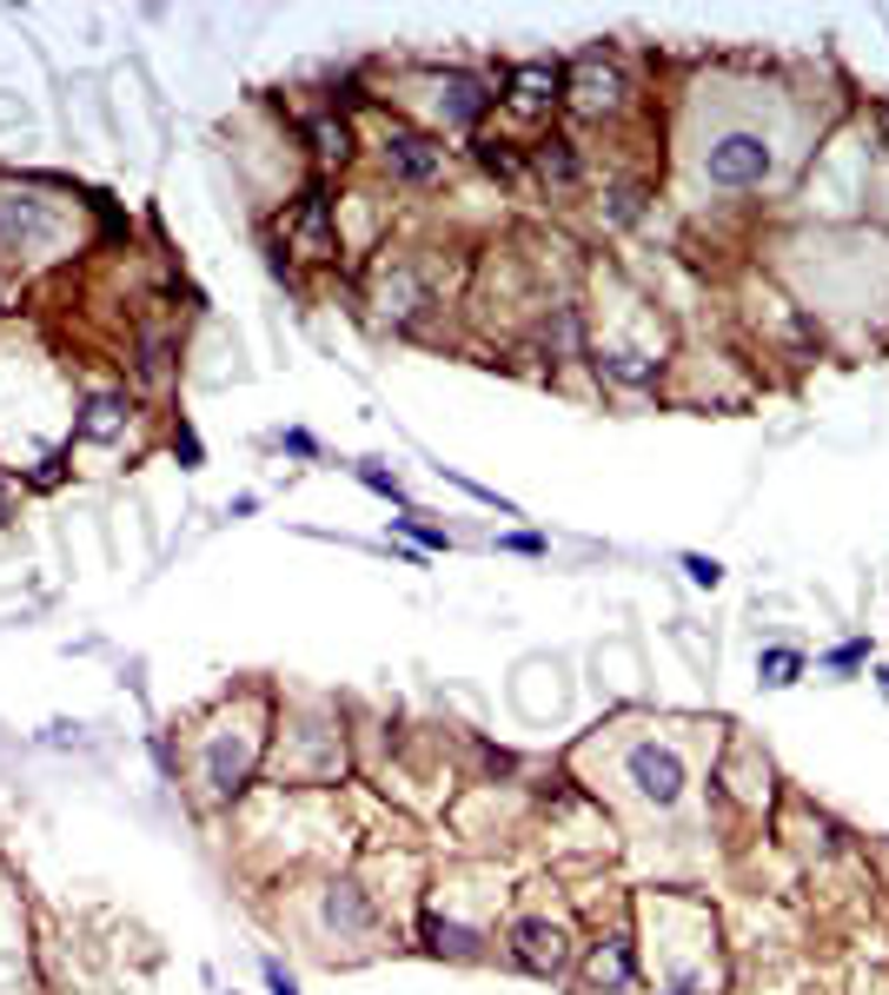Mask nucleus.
Returning a JSON list of instances; mask_svg holds the SVG:
<instances>
[{
    "label": "nucleus",
    "mask_w": 889,
    "mask_h": 995,
    "mask_svg": "<svg viewBox=\"0 0 889 995\" xmlns=\"http://www.w3.org/2000/svg\"><path fill=\"white\" fill-rule=\"evenodd\" d=\"M883 691H889V671H883Z\"/></svg>",
    "instance_id": "obj_26"
},
{
    "label": "nucleus",
    "mask_w": 889,
    "mask_h": 995,
    "mask_svg": "<svg viewBox=\"0 0 889 995\" xmlns=\"http://www.w3.org/2000/svg\"><path fill=\"white\" fill-rule=\"evenodd\" d=\"M259 970H266V989H272V995H299V983H292V970H286V963H272V956H266Z\"/></svg>",
    "instance_id": "obj_22"
},
{
    "label": "nucleus",
    "mask_w": 889,
    "mask_h": 995,
    "mask_svg": "<svg viewBox=\"0 0 889 995\" xmlns=\"http://www.w3.org/2000/svg\"><path fill=\"white\" fill-rule=\"evenodd\" d=\"M684 578H691V584H704V591H717V584H724V564H717V558H704V551H684Z\"/></svg>",
    "instance_id": "obj_19"
},
{
    "label": "nucleus",
    "mask_w": 889,
    "mask_h": 995,
    "mask_svg": "<svg viewBox=\"0 0 889 995\" xmlns=\"http://www.w3.org/2000/svg\"><path fill=\"white\" fill-rule=\"evenodd\" d=\"M624 770H631V784H638V797H644V804H658V810H671V804L684 797V764H678V750H658V744H638V750L624 757Z\"/></svg>",
    "instance_id": "obj_3"
},
{
    "label": "nucleus",
    "mask_w": 889,
    "mask_h": 995,
    "mask_svg": "<svg viewBox=\"0 0 889 995\" xmlns=\"http://www.w3.org/2000/svg\"><path fill=\"white\" fill-rule=\"evenodd\" d=\"M531 166H538L551 186H578V153H571V139H538V146H531Z\"/></svg>",
    "instance_id": "obj_10"
},
{
    "label": "nucleus",
    "mask_w": 889,
    "mask_h": 995,
    "mask_svg": "<svg viewBox=\"0 0 889 995\" xmlns=\"http://www.w3.org/2000/svg\"><path fill=\"white\" fill-rule=\"evenodd\" d=\"M478 166H485L492 179H518V153H511L505 139H478Z\"/></svg>",
    "instance_id": "obj_17"
},
{
    "label": "nucleus",
    "mask_w": 889,
    "mask_h": 995,
    "mask_svg": "<svg viewBox=\"0 0 889 995\" xmlns=\"http://www.w3.org/2000/svg\"><path fill=\"white\" fill-rule=\"evenodd\" d=\"M511 93V106L518 113H545V106H558L565 100V66H551V60H525V66H511V80H505Z\"/></svg>",
    "instance_id": "obj_8"
},
{
    "label": "nucleus",
    "mask_w": 889,
    "mask_h": 995,
    "mask_svg": "<svg viewBox=\"0 0 889 995\" xmlns=\"http://www.w3.org/2000/svg\"><path fill=\"white\" fill-rule=\"evenodd\" d=\"M771 166H777V153H771V139H764V133H751V126H731V133H717V139L704 146V179H711V186H724V193H751V186H764V179H771Z\"/></svg>",
    "instance_id": "obj_1"
},
{
    "label": "nucleus",
    "mask_w": 889,
    "mask_h": 995,
    "mask_svg": "<svg viewBox=\"0 0 889 995\" xmlns=\"http://www.w3.org/2000/svg\"><path fill=\"white\" fill-rule=\"evenodd\" d=\"M379 153H385V166H392L399 179H412V186H432V179L445 173V153H438V146H432L425 133L399 126V120L385 126V146H379Z\"/></svg>",
    "instance_id": "obj_5"
},
{
    "label": "nucleus",
    "mask_w": 889,
    "mask_h": 995,
    "mask_svg": "<svg viewBox=\"0 0 889 995\" xmlns=\"http://www.w3.org/2000/svg\"><path fill=\"white\" fill-rule=\"evenodd\" d=\"M425 943H432L438 956H472V950H478V936H472V930H458V923H445L438 910L425 916Z\"/></svg>",
    "instance_id": "obj_15"
},
{
    "label": "nucleus",
    "mask_w": 889,
    "mask_h": 995,
    "mask_svg": "<svg viewBox=\"0 0 889 995\" xmlns=\"http://www.w3.org/2000/svg\"><path fill=\"white\" fill-rule=\"evenodd\" d=\"M286 232L306 246V259H332V193L306 186L299 206H292V219H286Z\"/></svg>",
    "instance_id": "obj_7"
},
{
    "label": "nucleus",
    "mask_w": 889,
    "mask_h": 995,
    "mask_svg": "<svg viewBox=\"0 0 889 995\" xmlns=\"http://www.w3.org/2000/svg\"><path fill=\"white\" fill-rule=\"evenodd\" d=\"M432 100H438L445 126H478L498 93H485V80H472V73H438V80H432Z\"/></svg>",
    "instance_id": "obj_6"
},
{
    "label": "nucleus",
    "mask_w": 889,
    "mask_h": 995,
    "mask_svg": "<svg viewBox=\"0 0 889 995\" xmlns=\"http://www.w3.org/2000/svg\"><path fill=\"white\" fill-rule=\"evenodd\" d=\"M511 956L531 970V976H558L565 963H571V936H565V923H545V916H525L518 930H511Z\"/></svg>",
    "instance_id": "obj_4"
},
{
    "label": "nucleus",
    "mask_w": 889,
    "mask_h": 995,
    "mask_svg": "<svg viewBox=\"0 0 889 995\" xmlns=\"http://www.w3.org/2000/svg\"><path fill=\"white\" fill-rule=\"evenodd\" d=\"M359 478H365V485H372L379 498H405V485H399V478H392L385 465H359Z\"/></svg>",
    "instance_id": "obj_20"
},
{
    "label": "nucleus",
    "mask_w": 889,
    "mask_h": 995,
    "mask_svg": "<svg viewBox=\"0 0 889 995\" xmlns=\"http://www.w3.org/2000/svg\"><path fill=\"white\" fill-rule=\"evenodd\" d=\"M173 452H179L186 465H199V438H193V432H179V438H173Z\"/></svg>",
    "instance_id": "obj_24"
},
{
    "label": "nucleus",
    "mask_w": 889,
    "mask_h": 995,
    "mask_svg": "<svg viewBox=\"0 0 889 995\" xmlns=\"http://www.w3.org/2000/svg\"><path fill=\"white\" fill-rule=\"evenodd\" d=\"M883 146H889V113H883Z\"/></svg>",
    "instance_id": "obj_25"
},
{
    "label": "nucleus",
    "mask_w": 889,
    "mask_h": 995,
    "mask_svg": "<svg viewBox=\"0 0 889 995\" xmlns=\"http://www.w3.org/2000/svg\"><path fill=\"white\" fill-rule=\"evenodd\" d=\"M585 976H591V989H631V950L624 943H598Z\"/></svg>",
    "instance_id": "obj_9"
},
{
    "label": "nucleus",
    "mask_w": 889,
    "mask_h": 995,
    "mask_svg": "<svg viewBox=\"0 0 889 995\" xmlns=\"http://www.w3.org/2000/svg\"><path fill=\"white\" fill-rule=\"evenodd\" d=\"M120 432V398H86V418H80V438H113Z\"/></svg>",
    "instance_id": "obj_16"
},
{
    "label": "nucleus",
    "mask_w": 889,
    "mask_h": 995,
    "mask_svg": "<svg viewBox=\"0 0 889 995\" xmlns=\"http://www.w3.org/2000/svg\"><path fill=\"white\" fill-rule=\"evenodd\" d=\"M325 923H332V930H345V936H365L372 910H365V896H359L352 883H339V890L325 896Z\"/></svg>",
    "instance_id": "obj_11"
},
{
    "label": "nucleus",
    "mask_w": 889,
    "mask_h": 995,
    "mask_svg": "<svg viewBox=\"0 0 889 995\" xmlns=\"http://www.w3.org/2000/svg\"><path fill=\"white\" fill-rule=\"evenodd\" d=\"M678 995H684V989H678Z\"/></svg>",
    "instance_id": "obj_27"
},
{
    "label": "nucleus",
    "mask_w": 889,
    "mask_h": 995,
    "mask_svg": "<svg viewBox=\"0 0 889 995\" xmlns=\"http://www.w3.org/2000/svg\"><path fill=\"white\" fill-rule=\"evenodd\" d=\"M565 93H571V106H578V113L604 120V113H618V106H624V73H618V66L591 46V53H578V60H571Z\"/></svg>",
    "instance_id": "obj_2"
},
{
    "label": "nucleus",
    "mask_w": 889,
    "mask_h": 995,
    "mask_svg": "<svg viewBox=\"0 0 889 995\" xmlns=\"http://www.w3.org/2000/svg\"><path fill=\"white\" fill-rule=\"evenodd\" d=\"M757 677H764L771 691H784V684H797V677H804V651H784V644H771V651L757 657Z\"/></svg>",
    "instance_id": "obj_14"
},
{
    "label": "nucleus",
    "mask_w": 889,
    "mask_h": 995,
    "mask_svg": "<svg viewBox=\"0 0 889 995\" xmlns=\"http://www.w3.org/2000/svg\"><path fill=\"white\" fill-rule=\"evenodd\" d=\"M306 133H312V153H319L325 166H332V159H339V166L352 159V126H345V120H332V113H325V120H312Z\"/></svg>",
    "instance_id": "obj_13"
},
{
    "label": "nucleus",
    "mask_w": 889,
    "mask_h": 995,
    "mask_svg": "<svg viewBox=\"0 0 889 995\" xmlns=\"http://www.w3.org/2000/svg\"><path fill=\"white\" fill-rule=\"evenodd\" d=\"M286 452H299V458H312L319 445H312V432H286Z\"/></svg>",
    "instance_id": "obj_23"
},
{
    "label": "nucleus",
    "mask_w": 889,
    "mask_h": 995,
    "mask_svg": "<svg viewBox=\"0 0 889 995\" xmlns=\"http://www.w3.org/2000/svg\"><path fill=\"white\" fill-rule=\"evenodd\" d=\"M46 226H53V219H46V206H40V199H27V193H13V199L0 206V232H7V239H13V232H20V239H33V232H46Z\"/></svg>",
    "instance_id": "obj_12"
},
{
    "label": "nucleus",
    "mask_w": 889,
    "mask_h": 995,
    "mask_svg": "<svg viewBox=\"0 0 889 995\" xmlns=\"http://www.w3.org/2000/svg\"><path fill=\"white\" fill-rule=\"evenodd\" d=\"M392 531H405L412 545H425V551H452V531H438V525H418V518H392Z\"/></svg>",
    "instance_id": "obj_18"
},
{
    "label": "nucleus",
    "mask_w": 889,
    "mask_h": 995,
    "mask_svg": "<svg viewBox=\"0 0 889 995\" xmlns=\"http://www.w3.org/2000/svg\"><path fill=\"white\" fill-rule=\"evenodd\" d=\"M864 657H870V644H864V638H850V644H837V651H830L824 664H830V671H857Z\"/></svg>",
    "instance_id": "obj_21"
}]
</instances>
